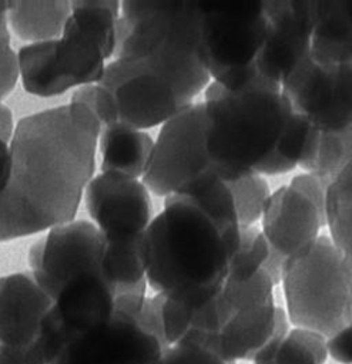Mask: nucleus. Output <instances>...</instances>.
Returning <instances> with one entry per match:
<instances>
[{"label": "nucleus", "instance_id": "f257e3e1", "mask_svg": "<svg viewBox=\"0 0 352 364\" xmlns=\"http://www.w3.org/2000/svg\"><path fill=\"white\" fill-rule=\"evenodd\" d=\"M101 122L83 104L21 118L10 142L11 173L0 193V242L74 220L94 178Z\"/></svg>", "mask_w": 352, "mask_h": 364}, {"label": "nucleus", "instance_id": "f03ea898", "mask_svg": "<svg viewBox=\"0 0 352 364\" xmlns=\"http://www.w3.org/2000/svg\"><path fill=\"white\" fill-rule=\"evenodd\" d=\"M141 249L147 283L157 294L200 310L221 293L231 255L221 229L194 200L165 198Z\"/></svg>", "mask_w": 352, "mask_h": 364}, {"label": "nucleus", "instance_id": "7ed1b4c3", "mask_svg": "<svg viewBox=\"0 0 352 364\" xmlns=\"http://www.w3.org/2000/svg\"><path fill=\"white\" fill-rule=\"evenodd\" d=\"M200 1H123L114 61L171 85L191 105L211 80L200 55Z\"/></svg>", "mask_w": 352, "mask_h": 364}, {"label": "nucleus", "instance_id": "20e7f679", "mask_svg": "<svg viewBox=\"0 0 352 364\" xmlns=\"http://www.w3.org/2000/svg\"><path fill=\"white\" fill-rule=\"evenodd\" d=\"M205 145L225 182L255 173L272 154L292 105L282 88L262 75L239 90L209 82L205 90Z\"/></svg>", "mask_w": 352, "mask_h": 364}, {"label": "nucleus", "instance_id": "39448f33", "mask_svg": "<svg viewBox=\"0 0 352 364\" xmlns=\"http://www.w3.org/2000/svg\"><path fill=\"white\" fill-rule=\"evenodd\" d=\"M121 3L114 0L71 1L61 37L31 43L17 53L24 90L54 97L74 87L98 84L105 60L115 51V26Z\"/></svg>", "mask_w": 352, "mask_h": 364}, {"label": "nucleus", "instance_id": "423d86ee", "mask_svg": "<svg viewBox=\"0 0 352 364\" xmlns=\"http://www.w3.org/2000/svg\"><path fill=\"white\" fill-rule=\"evenodd\" d=\"M288 320L298 328L331 337L352 321L342 253L329 236L289 257L281 277Z\"/></svg>", "mask_w": 352, "mask_h": 364}, {"label": "nucleus", "instance_id": "0eeeda50", "mask_svg": "<svg viewBox=\"0 0 352 364\" xmlns=\"http://www.w3.org/2000/svg\"><path fill=\"white\" fill-rule=\"evenodd\" d=\"M200 7V55L212 81L227 90L255 81L268 27L265 1L205 0Z\"/></svg>", "mask_w": 352, "mask_h": 364}, {"label": "nucleus", "instance_id": "6e6552de", "mask_svg": "<svg viewBox=\"0 0 352 364\" xmlns=\"http://www.w3.org/2000/svg\"><path fill=\"white\" fill-rule=\"evenodd\" d=\"M218 179L205 145L204 102H192L162 125L143 183L157 196L191 198Z\"/></svg>", "mask_w": 352, "mask_h": 364}, {"label": "nucleus", "instance_id": "1a4fd4ad", "mask_svg": "<svg viewBox=\"0 0 352 364\" xmlns=\"http://www.w3.org/2000/svg\"><path fill=\"white\" fill-rule=\"evenodd\" d=\"M103 236L87 220H71L50 229L29 252V264L37 284L51 297L73 277L103 272Z\"/></svg>", "mask_w": 352, "mask_h": 364}, {"label": "nucleus", "instance_id": "9d476101", "mask_svg": "<svg viewBox=\"0 0 352 364\" xmlns=\"http://www.w3.org/2000/svg\"><path fill=\"white\" fill-rule=\"evenodd\" d=\"M282 91L292 108L319 131L352 128V64L322 67L309 55L285 81Z\"/></svg>", "mask_w": 352, "mask_h": 364}, {"label": "nucleus", "instance_id": "9b49d317", "mask_svg": "<svg viewBox=\"0 0 352 364\" xmlns=\"http://www.w3.org/2000/svg\"><path fill=\"white\" fill-rule=\"evenodd\" d=\"M165 347L135 318L114 316L73 338L51 364H158Z\"/></svg>", "mask_w": 352, "mask_h": 364}, {"label": "nucleus", "instance_id": "f8f14e48", "mask_svg": "<svg viewBox=\"0 0 352 364\" xmlns=\"http://www.w3.org/2000/svg\"><path fill=\"white\" fill-rule=\"evenodd\" d=\"M84 200L105 242L141 239L152 220L148 189L138 179L101 172L88 182Z\"/></svg>", "mask_w": 352, "mask_h": 364}, {"label": "nucleus", "instance_id": "ddd939ff", "mask_svg": "<svg viewBox=\"0 0 352 364\" xmlns=\"http://www.w3.org/2000/svg\"><path fill=\"white\" fill-rule=\"evenodd\" d=\"M268 27L257 58L258 73L279 85L311 55L314 28V1H265Z\"/></svg>", "mask_w": 352, "mask_h": 364}, {"label": "nucleus", "instance_id": "4468645a", "mask_svg": "<svg viewBox=\"0 0 352 364\" xmlns=\"http://www.w3.org/2000/svg\"><path fill=\"white\" fill-rule=\"evenodd\" d=\"M325 225V210L291 185L271 193L261 218V230L271 250L289 259L311 246Z\"/></svg>", "mask_w": 352, "mask_h": 364}, {"label": "nucleus", "instance_id": "2eb2a0df", "mask_svg": "<svg viewBox=\"0 0 352 364\" xmlns=\"http://www.w3.org/2000/svg\"><path fill=\"white\" fill-rule=\"evenodd\" d=\"M51 307L31 272L0 277V346L31 348Z\"/></svg>", "mask_w": 352, "mask_h": 364}, {"label": "nucleus", "instance_id": "dca6fc26", "mask_svg": "<svg viewBox=\"0 0 352 364\" xmlns=\"http://www.w3.org/2000/svg\"><path fill=\"white\" fill-rule=\"evenodd\" d=\"M278 307L274 301L232 314L219 333L211 336L208 350L234 363L241 358H252L272 337L276 327Z\"/></svg>", "mask_w": 352, "mask_h": 364}, {"label": "nucleus", "instance_id": "f3484780", "mask_svg": "<svg viewBox=\"0 0 352 364\" xmlns=\"http://www.w3.org/2000/svg\"><path fill=\"white\" fill-rule=\"evenodd\" d=\"M311 58L322 67L352 64V20L343 1H314Z\"/></svg>", "mask_w": 352, "mask_h": 364}, {"label": "nucleus", "instance_id": "a211bd4d", "mask_svg": "<svg viewBox=\"0 0 352 364\" xmlns=\"http://www.w3.org/2000/svg\"><path fill=\"white\" fill-rule=\"evenodd\" d=\"M321 131L294 108L272 154L259 165L255 173L278 175L299 166L311 173L315 165Z\"/></svg>", "mask_w": 352, "mask_h": 364}, {"label": "nucleus", "instance_id": "6ab92c4d", "mask_svg": "<svg viewBox=\"0 0 352 364\" xmlns=\"http://www.w3.org/2000/svg\"><path fill=\"white\" fill-rule=\"evenodd\" d=\"M154 141L140 129L124 125L101 127L100 152L101 172L127 176L133 179L143 178L147 172Z\"/></svg>", "mask_w": 352, "mask_h": 364}, {"label": "nucleus", "instance_id": "aec40b11", "mask_svg": "<svg viewBox=\"0 0 352 364\" xmlns=\"http://www.w3.org/2000/svg\"><path fill=\"white\" fill-rule=\"evenodd\" d=\"M70 14L67 0H16L9 1L7 17L20 38L43 43L61 37Z\"/></svg>", "mask_w": 352, "mask_h": 364}, {"label": "nucleus", "instance_id": "412c9836", "mask_svg": "<svg viewBox=\"0 0 352 364\" xmlns=\"http://www.w3.org/2000/svg\"><path fill=\"white\" fill-rule=\"evenodd\" d=\"M325 225L342 255H352V159L326 183Z\"/></svg>", "mask_w": 352, "mask_h": 364}, {"label": "nucleus", "instance_id": "4be33fe9", "mask_svg": "<svg viewBox=\"0 0 352 364\" xmlns=\"http://www.w3.org/2000/svg\"><path fill=\"white\" fill-rule=\"evenodd\" d=\"M269 253L271 246L259 228H241L239 247L229 260L225 282L241 283L249 280L264 269Z\"/></svg>", "mask_w": 352, "mask_h": 364}, {"label": "nucleus", "instance_id": "5701e85b", "mask_svg": "<svg viewBox=\"0 0 352 364\" xmlns=\"http://www.w3.org/2000/svg\"><path fill=\"white\" fill-rule=\"evenodd\" d=\"M227 183L234 198L239 226H254L255 222L262 218L264 209L271 196L266 181L262 175L251 173Z\"/></svg>", "mask_w": 352, "mask_h": 364}, {"label": "nucleus", "instance_id": "b1692460", "mask_svg": "<svg viewBox=\"0 0 352 364\" xmlns=\"http://www.w3.org/2000/svg\"><path fill=\"white\" fill-rule=\"evenodd\" d=\"M326 355V337L295 327L281 343L274 364H323Z\"/></svg>", "mask_w": 352, "mask_h": 364}, {"label": "nucleus", "instance_id": "393cba45", "mask_svg": "<svg viewBox=\"0 0 352 364\" xmlns=\"http://www.w3.org/2000/svg\"><path fill=\"white\" fill-rule=\"evenodd\" d=\"M352 159V128L341 132H322L311 173L328 183Z\"/></svg>", "mask_w": 352, "mask_h": 364}, {"label": "nucleus", "instance_id": "a878e982", "mask_svg": "<svg viewBox=\"0 0 352 364\" xmlns=\"http://www.w3.org/2000/svg\"><path fill=\"white\" fill-rule=\"evenodd\" d=\"M274 286L275 283L272 282L271 276L262 269L249 280L241 283L225 282L221 293L232 311L237 313L257 309L274 301Z\"/></svg>", "mask_w": 352, "mask_h": 364}, {"label": "nucleus", "instance_id": "bb28decb", "mask_svg": "<svg viewBox=\"0 0 352 364\" xmlns=\"http://www.w3.org/2000/svg\"><path fill=\"white\" fill-rule=\"evenodd\" d=\"M158 364H234L211 350L191 343H177L164 350Z\"/></svg>", "mask_w": 352, "mask_h": 364}, {"label": "nucleus", "instance_id": "cd10ccee", "mask_svg": "<svg viewBox=\"0 0 352 364\" xmlns=\"http://www.w3.org/2000/svg\"><path fill=\"white\" fill-rule=\"evenodd\" d=\"M20 77L19 55L10 46V33L0 30V102L14 88Z\"/></svg>", "mask_w": 352, "mask_h": 364}, {"label": "nucleus", "instance_id": "c85d7f7f", "mask_svg": "<svg viewBox=\"0 0 352 364\" xmlns=\"http://www.w3.org/2000/svg\"><path fill=\"white\" fill-rule=\"evenodd\" d=\"M328 354L341 364H352V321L326 338Z\"/></svg>", "mask_w": 352, "mask_h": 364}, {"label": "nucleus", "instance_id": "c756f323", "mask_svg": "<svg viewBox=\"0 0 352 364\" xmlns=\"http://www.w3.org/2000/svg\"><path fill=\"white\" fill-rule=\"evenodd\" d=\"M0 364H43L29 348L0 346Z\"/></svg>", "mask_w": 352, "mask_h": 364}, {"label": "nucleus", "instance_id": "7c9ffc66", "mask_svg": "<svg viewBox=\"0 0 352 364\" xmlns=\"http://www.w3.org/2000/svg\"><path fill=\"white\" fill-rule=\"evenodd\" d=\"M11 173L10 144L0 139V193L6 189Z\"/></svg>", "mask_w": 352, "mask_h": 364}, {"label": "nucleus", "instance_id": "2f4dec72", "mask_svg": "<svg viewBox=\"0 0 352 364\" xmlns=\"http://www.w3.org/2000/svg\"><path fill=\"white\" fill-rule=\"evenodd\" d=\"M95 92H97L95 84L78 87V88L73 92V95H71V102L83 104V105L88 107L90 109H93V111L95 112ZM95 115H97V114H95Z\"/></svg>", "mask_w": 352, "mask_h": 364}, {"label": "nucleus", "instance_id": "473e14b6", "mask_svg": "<svg viewBox=\"0 0 352 364\" xmlns=\"http://www.w3.org/2000/svg\"><path fill=\"white\" fill-rule=\"evenodd\" d=\"M14 122L13 115L9 107H6L3 102H0V139L10 144L11 138L14 135Z\"/></svg>", "mask_w": 352, "mask_h": 364}, {"label": "nucleus", "instance_id": "72a5a7b5", "mask_svg": "<svg viewBox=\"0 0 352 364\" xmlns=\"http://www.w3.org/2000/svg\"><path fill=\"white\" fill-rule=\"evenodd\" d=\"M346 274H348V283H349V296H351V311H352V255H342Z\"/></svg>", "mask_w": 352, "mask_h": 364}, {"label": "nucleus", "instance_id": "f704fd0d", "mask_svg": "<svg viewBox=\"0 0 352 364\" xmlns=\"http://www.w3.org/2000/svg\"><path fill=\"white\" fill-rule=\"evenodd\" d=\"M9 1H0V30L7 28L9 21Z\"/></svg>", "mask_w": 352, "mask_h": 364}, {"label": "nucleus", "instance_id": "c9c22d12", "mask_svg": "<svg viewBox=\"0 0 352 364\" xmlns=\"http://www.w3.org/2000/svg\"><path fill=\"white\" fill-rule=\"evenodd\" d=\"M343 6H345V10H346L349 18L352 20V1H343Z\"/></svg>", "mask_w": 352, "mask_h": 364}]
</instances>
